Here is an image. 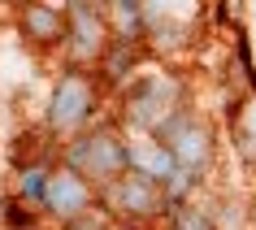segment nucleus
<instances>
[{"mask_svg": "<svg viewBox=\"0 0 256 230\" xmlns=\"http://www.w3.org/2000/svg\"><path fill=\"white\" fill-rule=\"evenodd\" d=\"M113 230H139V226H130V222H122V226H113Z\"/></svg>", "mask_w": 256, "mask_h": 230, "instance_id": "15", "label": "nucleus"}, {"mask_svg": "<svg viewBox=\"0 0 256 230\" xmlns=\"http://www.w3.org/2000/svg\"><path fill=\"white\" fill-rule=\"evenodd\" d=\"M92 113H96V82L82 70H66L52 87L48 100V130L52 135H82L92 130Z\"/></svg>", "mask_w": 256, "mask_h": 230, "instance_id": "4", "label": "nucleus"}, {"mask_svg": "<svg viewBox=\"0 0 256 230\" xmlns=\"http://www.w3.org/2000/svg\"><path fill=\"white\" fill-rule=\"evenodd\" d=\"M66 165L78 178L96 182V187H108L113 178H122L130 170V144H126L113 126H96V130H82V135L70 139Z\"/></svg>", "mask_w": 256, "mask_h": 230, "instance_id": "1", "label": "nucleus"}, {"mask_svg": "<svg viewBox=\"0 0 256 230\" xmlns=\"http://www.w3.org/2000/svg\"><path fill=\"white\" fill-rule=\"evenodd\" d=\"M156 144L174 156V165L187 178L213 165V130H208V122H200V118L187 113V108H182L178 118H170V122L156 130Z\"/></svg>", "mask_w": 256, "mask_h": 230, "instance_id": "5", "label": "nucleus"}, {"mask_svg": "<svg viewBox=\"0 0 256 230\" xmlns=\"http://www.w3.org/2000/svg\"><path fill=\"white\" fill-rule=\"evenodd\" d=\"M108 9L118 18V35H113V40H139V30H144V9H148V4H126V0H118V4H108Z\"/></svg>", "mask_w": 256, "mask_h": 230, "instance_id": "12", "label": "nucleus"}, {"mask_svg": "<svg viewBox=\"0 0 256 230\" xmlns=\"http://www.w3.org/2000/svg\"><path fill=\"white\" fill-rule=\"evenodd\" d=\"M182 100H187V87L178 74H144L126 92V122L156 135L170 118L182 113Z\"/></svg>", "mask_w": 256, "mask_h": 230, "instance_id": "2", "label": "nucleus"}, {"mask_svg": "<svg viewBox=\"0 0 256 230\" xmlns=\"http://www.w3.org/2000/svg\"><path fill=\"white\" fill-rule=\"evenodd\" d=\"M18 30L35 48H56L70 40V14L66 4H22L18 9Z\"/></svg>", "mask_w": 256, "mask_h": 230, "instance_id": "8", "label": "nucleus"}, {"mask_svg": "<svg viewBox=\"0 0 256 230\" xmlns=\"http://www.w3.org/2000/svg\"><path fill=\"white\" fill-rule=\"evenodd\" d=\"M66 230H113V226L104 222V213H96V208H92V213H82V217H74V222H66Z\"/></svg>", "mask_w": 256, "mask_h": 230, "instance_id": "14", "label": "nucleus"}, {"mask_svg": "<svg viewBox=\"0 0 256 230\" xmlns=\"http://www.w3.org/2000/svg\"><path fill=\"white\" fill-rule=\"evenodd\" d=\"M130 44H139V40H113L108 44L104 61H100V74H104L108 82H126L130 78V70H135V61H139V52Z\"/></svg>", "mask_w": 256, "mask_h": 230, "instance_id": "11", "label": "nucleus"}, {"mask_svg": "<svg viewBox=\"0 0 256 230\" xmlns=\"http://www.w3.org/2000/svg\"><path fill=\"white\" fill-rule=\"evenodd\" d=\"M100 204H104V213L126 217V222L135 226V222L161 217L165 208H170V191H165L156 178L139 174V170H126V174L113 178L108 187H100Z\"/></svg>", "mask_w": 256, "mask_h": 230, "instance_id": "3", "label": "nucleus"}, {"mask_svg": "<svg viewBox=\"0 0 256 230\" xmlns=\"http://www.w3.org/2000/svg\"><path fill=\"white\" fill-rule=\"evenodd\" d=\"M230 126H234V148L248 165H256V96H248L234 113H230Z\"/></svg>", "mask_w": 256, "mask_h": 230, "instance_id": "10", "label": "nucleus"}, {"mask_svg": "<svg viewBox=\"0 0 256 230\" xmlns=\"http://www.w3.org/2000/svg\"><path fill=\"white\" fill-rule=\"evenodd\" d=\"M48 174H52V170H26V174H18V196H22L26 204H35V200L44 204V191H48Z\"/></svg>", "mask_w": 256, "mask_h": 230, "instance_id": "13", "label": "nucleus"}, {"mask_svg": "<svg viewBox=\"0 0 256 230\" xmlns=\"http://www.w3.org/2000/svg\"><path fill=\"white\" fill-rule=\"evenodd\" d=\"M48 148H52L48 130H26V135H18V139H14V148H9V161L18 165V174H26V170H48V165H44Z\"/></svg>", "mask_w": 256, "mask_h": 230, "instance_id": "9", "label": "nucleus"}, {"mask_svg": "<svg viewBox=\"0 0 256 230\" xmlns=\"http://www.w3.org/2000/svg\"><path fill=\"white\" fill-rule=\"evenodd\" d=\"M70 14V56L74 61H104L108 52V18L100 4H87V0H70L66 4Z\"/></svg>", "mask_w": 256, "mask_h": 230, "instance_id": "6", "label": "nucleus"}, {"mask_svg": "<svg viewBox=\"0 0 256 230\" xmlns=\"http://www.w3.org/2000/svg\"><path fill=\"white\" fill-rule=\"evenodd\" d=\"M44 208H52V213L66 217V222L92 213V182L78 178L70 165L52 170V174H48V191H44Z\"/></svg>", "mask_w": 256, "mask_h": 230, "instance_id": "7", "label": "nucleus"}]
</instances>
